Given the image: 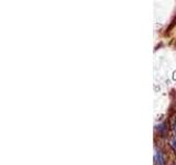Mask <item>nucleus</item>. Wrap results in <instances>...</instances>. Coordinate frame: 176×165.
<instances>
[{
  "mask_svg": "<svg viewBox=\"0 0 176 165\" xmlns=\"http://www.w3.org/2000/svg\"><path fill=\"white\" fill-rule=\"evenodd\" d=\"M175 46H176V43H175Z\"/></svg>",
  "mask_w": 176,
  "mask_h": 165,
  "instance_id": "1",
  "label": "nucleus"
}]
</instances>
